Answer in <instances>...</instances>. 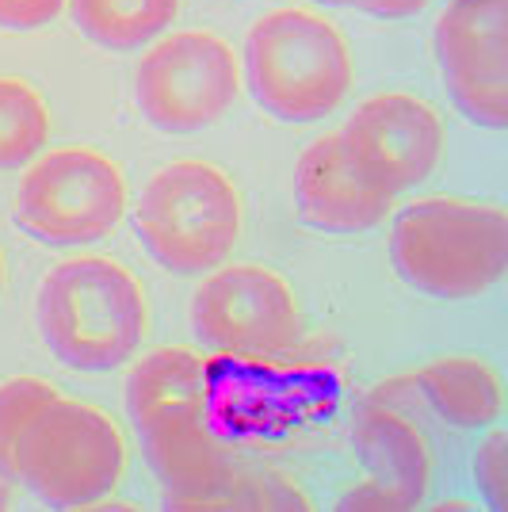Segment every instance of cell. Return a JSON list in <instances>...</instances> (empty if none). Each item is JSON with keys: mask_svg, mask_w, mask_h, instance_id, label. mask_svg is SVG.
Masks as SVG:
<instances>
[{"mask_svg": "<svg viewBox=\"0 0 508 512\" xmlns=\"http://www.w3.org/2000/svg\"><path fill=\"white\" fill-rule=\"evenodd\" d=\"M325 4H340V8H360V12H367L371 0H325Z\"/></svg>", "mask_w": 508, "mask_h": 512, "instance_id": "23", "label": "cell"}, {"mask_svg": "<svg viewBox=\"0 0 508 512\" xmlns=\"http://www.w3.org/2000/svg\"><path fill=\"white\" fill-rule=\"evenodd\" d=\"M0 287H4V256H0Z\"/></svg>", "mask_w": 508, "mask_h": 512, "instance_id": "24", "label": "cell"}, {"mask_svg": "<svg viewBox=\"0 0 508 512\" xmlns=\"http://www.w3.org/2000/svg\"><path fill=\"white\" fill-rule=\"evenodd\" d=\"M195 337L222 360H272L302 333L291 287L260 264L214 268L191 299Z\"/></svg>", "mask_w": 508, "mask_h": 512, "instance_id": "10", "label": "cell"}, {"mask_svg": "<svg viewBox=\"0 0 508 512\" xmlns=\"http://www.w3.org/2000/svg\"><path fill=\"white\" fill-rule=\"evenodd\" d=\"M413 390L428 413L451 428H493L505 409L501 375L478 356H444L413 371Z\"/></svg>", "mask_w": 508, "mask_h": 512, "instance_id": "14", "label": "cell"}, {"mask_svg": "<svg viewBox=\"0 0 508 512\" xmlns=\"http://www.w3.org/2000/svg\"><path fill=\"white\" fill-rule=\"evenodd\" d=\"M253 100L279 123H318L352 88V50L337 23L310 8H276L245 39Z\"/></svg>", "mask_w": 508, "mask_h": 512, "instance_id": "4", "label": "cell"}, {"mask_svg": "<svg viewBox=\"0 0 508 512\" xmlns=\"http://www.w3.org/2000/svg\"><path fill=\"white\" fill-rule=\"evenodd\" d=\"M35 310L50 356L88 375L134 360L149 321L138 279L107 256H69L50 268Z\"/></svg>", "mask_w": 508, "mask_h": 512, "instance_id": "3", "label": "cell"}, {"mask_svg": "<svg viewBox=\"0 0 508 512\" xmlns=\"http://www.w3.org/2000/svg\"><path fill=\"white\" fill-rule=\"evenodd\" d=\"M169 509H310V497L279 470H260L233 459L199 490L169 501Z\"/></svg>", "mask_w": 508, "mask_h": 512, "instance_id": "16", "label": "cell"}, {"mask_svg": "<svg viewBox=\"0 0 508 512\" xmlns=\"http://www.w3.org/2000/svg\"><path fill=\"white\" fill-rule=\"evenodd\" d=\"M127 214V180L85 146L39 153L16 188V226L54 249L104 241Z\"/></svg>", "mask_w": 508, "mask_h": 512, "instance_id": "7", "label": "cell"}, {"mask_svg": "<svg viewBox=\"0 0 508 512\" xmlns=\"http://www.w3.org/2000/svg\"><path fill=\"white\" fill-rule=\"evenodd\" d=\"M390 260L405 287L428 299H478L508 272V214L482 199H417L394 214Z\"/></svg>", "mask_w": 508, "mask_h": 512, "instance_id": "2", "label": "cell"}, {"mask_svg": "<svg viewBox=\"0 0 508 512\" xmlns=\"http://www.w3.org/2000/svg\"><path fill=\"white\" fill-rule=\"evenodd\" d=\"M474 478H478V490L486 493V501L497 512L508 509V436L501 428H493L482 448L474 455Z\"/></svg>", "mask_w": 508, "mask_h": 512, "instance_id": "19", "label": "cell"}, {"mask_svg": "<svg viewBox=\"0 0 508 512\" xmlns=\"http://www.w3.org/2000/svg\"><path fill=\"white\" fill-rule=\"evenodd\" d=\"M65 0H0V27L4 31H39L58 20Z\"/></svg>", "mask_w": 508, "mask_h": 512, "instance_id": "20", "label": "cell"}, {"mask_svg": "<svg viewBox=\"0 0 508 512\" xmlns=\"http://www.w3.org/2000/svg\"><path fill=\"white\" fill-rule=\"evenodd\" d=\"M436 62L466 119L508 123V0H447L436 20Z\"/></svg>", "mask_w": 508, "mask_h": 512, "instance_id": "11", "label": "cell"}, {"mask_svg": "<svg viewBox=\"0 0 508 512\" xmlns=\"http://www.w3.org/2000/svg\"><path fill=\"white\" fill-rule=\"evenodd\" d=\"M421 398L413 375L375 386L352 413V448L367 482L340 501V509H417L428 478L432 451L421 432Z\"/></svg>", "mask_w": 508, "mask_h": 512, "instance_id": "9", "label": "cell"}, {"mask_svg": "<svg viewBox=\"0 0 508 512\" xmlns=\"http://www.w3.org/2000/svg\"><path fill=\"white\" fill-rule=\"evenodd\" d=\"M149 256L172 276H207L241 237V199L207 161H172L149 176L134 211Z\"/></svg>", "mask_w": 508, "mask_h": 512, "instance_id": "6", "label": "cell"}, {"mask_svg": "<svg viewBox=\"0 0 508 512\" xmlns=\"http://www.w3.org/2000/svg\"><path fill=\"white\" fill-rule=\"evenodd\" d=\"M428 4H432V0H371L367 12L379 16V20H405V16H417Z\"/></svg>", "mask_w": 508, "mask_h": 512, "instance_id": "21", "label": "cell"}, {"mask_svg": "<svg viewBox=\"0 0 508 512\" xmlns=\"http://www.w3.org/2000/svg\"><path fill=\"white\" fill-rule=\"evenodd\" d=\"M134 92L153 130L199 134L233 107L241 92V62L211 31H172L142 54Z\"/></svg>", "mask_w": 508, "mask_h": 512, "instance_id": "8", "label": "cell"}, {"mask_svg": "<svg viewBox=\"0 0 508 512\" xmlns=\"http://www.w3.org/2000/svg\"><path fill=\"white\" fill-rule=\"evenodd\" d=\"M81 35L104 50H142L169 35L180 0H65Z\"/></svg>", "mask_w": 508, "mask_h": 512, "instance_id": "15", "label": "cell"}, {"mask_svg": "<svg viewBox=\"0 0 508 512\" xmlns=\"http://www.w3.org/2000/svg\"><path fill=\"white\" fill-rule=\"evenodd\" d=\"M295 203L302 218L325 234L375 230L394 207V199L352 165L340 134H325L302 150L295 165Z\"/></svg>", "mask_w": 508, "mask_h": 512, "instance_id": "13", "label": "cell"}, {"mask_svg": "<svg viewBox=\"0 0 508 512\" xmlns=\"http://www.w3.org/2000/svg\"><path fill=\"white\" fill-rule=\"evenodd\" d=\"M50 142L43 96L16 77H0V169L31 165Z\"/></svg>", "mask_w": 508, "mask_h": 512, "instance_id": "17", "label": "cell"}, {"mask_svg": "<svg viewBox=\"0 0 508 512\" xmlns=\"http://www.w3.org/2000/svg\"><path fill=\"white\" fill-rule=\"evenodd\" d=\"M58 390L43 379H8L0 383V470L12 474V455H16V440L27 428V421L43 409V402H50Z\"/></svg>", "mask_w": 508, "mask_h": 512, "instance_id": "18", "label": "cell"}, {"mask_svg": "<svg viewBox=\"0 0 508 512\" xmlns=\"http://www.w3.org/2000/svg\"><path fill=\"white\" fill-rule=\"evenodd\" d=\"M127 409L149 467L165 482V505L211 482L241 459L214 417V363L191 348H157L130 371Z\"/></svg>", "mask_w": 508, "mask_h": 512, "instance_id": "1", "label": "cell"}, {"mask_svg": "<svg viewBox=\"0 0 508 512\" xmlns=\"http://www.w3.org/2000/svg\"><path fill=\"white\" fill-rule=\"evenodd\" d=\"M340 142L352 165L394 199L432 176L444 153V123L409 92H379L352 111Z\"/></svg>", "mask_w": 508, "mask_h": 512, "instance_id": "12", "label": "cell"}, {"mask_svg": "<svg viewBox=\"0 0 508 512\" xmlns=\"http://www.w3.org/2000/svg\"><path fill=\"white\" fill-rule=\"evenodd\" d=\"M127 440L104 409L54 394L27 421L12 455L16 486L54 509H88L119 490Z\"/></svg>", "mask_w": 508, "mask_h": 512, "instance_id": "5", "label": "cell"}, {"mask_svg": "<svg viewBox=\"0 0 508 512\" xmlns=\"http://www.w3.org/2000/svg\"><path fill=\"white\" fill-rule=\"evenodd\" d=\"M12 486H16V478L0 470V509H8V505H12Z\"/></svg>", "mask_w": 508, "mask_h": 512, "instance_id": "22", "label": "cell"}]
</instances>
